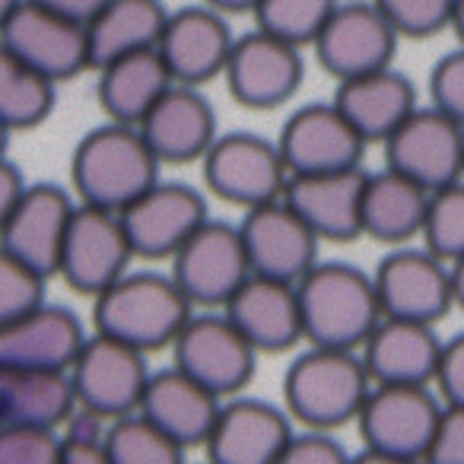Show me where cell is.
Instances as JSON below:
<instances>
[{"label": "cell", "instance_id": "cell-43", "mask_svg": "<svg viewBox=\"0 0 464 464\" xmlns=\"http://www.w3.org/2000/svg\"><path fill=\"white\" fill-rule=\"evenodd\" d=\"M449 407H464V331L445 341L442 360H439L436 385H432Z\"/></svg>", "mask_w": 464, "mask_h": 464}, {"label": "cell", "instance_id": "cell-51", "mask_svg": "<svg viewBox=\"0 0 464 464\" xmlns=\"http://www.w3.org/2000/svg\"><path fill=\"white\" fill-rule=\"evenodd\" d=\"M23 0H0V26H4V23H7V16L14 14L16 7H20Z\"/></svg>", "mask_w": 464, "mask_h": 464}, {"label": "cell", "instance_id": "cell-38", "mask_svg": "<svg viewBox=\"0 0 464 464\" xmlns=\"http://www.w3.org/2000/svg\"><path fill=\"white\" fill-rule=\"evenodd\" d=\"M401 39H430L451 29L455 0H375Z\"/></svg>", "mask_w": 464, "mask_h": 464}, {"label": "cell", "instance_id": "cell-29", "mask_svg": "<svg viewBox=\"0 0 464 464\" xmlns=\"http://www.w3.org/2000/svg\"><path fill=\"white\" fill-rule=\"evenodd\" d=\"M430 194L423 185L385 166L382 172H366L362 185V236H372L385 246H404L420 236L430 210Z\"/></svg>", "mask_w": 464, "mask_h": 464}, {"label": "cell", "instance_id": "cell-9", "mask_svg": "<svg viewBox=\"0 0 464 464\" xmlns=\"http://www.w3.org/2000/svg\"><path fill=\"white\" fill-rule=\"evenodd\" d=\"M223 77L239 105L255 111L277 109L303 86V48L255 26L236 39Z\"/></svg>", "mask_w": 464, "mask_h": 464}, {"label": "cell", "instance_id": "cell-24", "mask_svg": "<svg viewBox=\"0 0 464 464\" xmlns=\"http://www.w3.org/2000/svg\"><path fill=\"white\" fill-rule=\"evenodd\" d=\"M362 169L290 175L284 200L322 242H353L362 236Z\"/></svg>", "mask_w": 464, "mask_h": 464}, {"label": "cell", "instance_id": "cell-16", "mask_svg": "<svg viewBox=\"0 0 464 464\" xmlns=\"http://www.w3.org/2000/svg\"><path fill=\"white\" fill-rule=\"evenodd\" d=\"M280 153L290 175H318L360 169L366 137L350 124L337 102H309L286 118L280 130Z\"/></svg>", "mask_w": 464, "mask_h": 464}, {"label": "cell", "instance_id": "cell-42", "mask_svg": "<svg viewBox=\"0 0 464 464\" xmlns=\"http://www.w3.org/2000/svg\"><path fill=\"white\" fill-rule=\"evenodd\" d=\"M426 464H464V407L445 404Z\"/></svg>", "mask_w": 464, "mask_h": 464}, {"label": "cell", "instance_id": "cell-52", "mask_svg": "<svg viewBox=\"0 0 464 464\" xmlns=\"http://www.w3.org/2000/svg\"><path fill=\"white\" fill-rule=\"evenodd\" d=\"M7 140H10V128L0 121V156H4V150H7Z\"/></svg>", "mask_w": 464, "mask_h": 464}, {"label": "cell", "instance_id": "cell-26", "mask_svg": "<svg viewBox=\"0 0 464 464\" xmlns=\"http://www.w3.org/2000/svg\"><path fill=\"white\" fill-rule=\"evenodd\" d=\"M137 130L160 162L181 166V162L204 160L217 140V115L213 105L200 96L198 86L175 83L153 109L147 111Z\"/></svg>", "mask_w": 464, "mask_h": 464}, {"label": "cell", "instance_id": "cell-47", "mask_svg": "<svg viewBox=\"0 0 464 464\" xmlns=\"http://www.w3.org/2000/svg\"><path fill=\"white\" fill-rule=\"evenodd\" d=\"M353 464H426L420 458H404V455H388V451L362 449L360 455H353Z\"/></svg>", "mask_w": 464, "mask_h": 464}, {"label": "cell", "instance_id": "cell-10", "mask_svg": "<svg viewBox=\"0 0 464 464\" xmlns=\"http://www.w3.org/2000/svg\"><path fill=\"white\" fill-rule=\"evenodd\" d=\"M130 258H134V248H130L118 213L92 204L73 210L58 265V274L67 280L71 290L83 293V296H99L115 280L124 277Z\"/></svg>", "mask_w": 464, "mask_h": 464}, {"label": "cell", "instance_id": "cell-37", "mask_svg": "<svg viewBox=\"0 0 464 464\" xmlns=\"http://www.w3.org/2000/svg\"><path fill=\"white\" fill-rule=\"evenodd\" d=\"M45 305V277L0 248V324Z\"/></svg>", "mask_w": 464, "mask_h": 464}, {"label": "cell", "instance_id": "cell-32", "mask_svg": "<svg viewBox=\"0 0 464 464\" xmlns=\"http://www.w3.org/2000/svg\"><path fill=\"white\" fill-rule=\"evenodd\" d=\"M77 404L73 385L64 372L0 366V430L4 426H45L54 430L71 420Z\"/></svg>", "mask_w": 464, "mask_h": 464}, {"label": "cell", "instance_id": "cell-19", "mask_svg": "<svg viewBox=\"0 0 464 464\" xmlns=\"http://www.w3.org/2000/svg\"><path fill=\"white\" fill-rule=\"evenodd\" d=\"M232 45L236 35L226 23V14L213 10L210 4H198L169 14L156 52L162 54L175 83L200 86L213 77H223Z\"/></svg>", "mask_w": 464, "mask_h": 464}, {"label": "cell", "instance_id": "cell-4", "mask_svg": "<svg viewBox=\"0 0 464 464\" xmlns=\"http://www.w3.org/2000/svg\"><path fill=\"white\" fill-rule=\"evenodd\" d=\"M96 334L115 337L137 350H160L175 343L191 322V299L181 293L175 277L162 274H124L102 290L92 305Z\"/></svg>", "mask_w": 464, "mask_h": 464}, {"label": "cell", "instance_id": "cell-7", "mask_svg": "<svg viewBox=\"0 0 464 464\" xmlns=\"http://www.w3.org/2000/svg\"><path fill=\"white\" fill-rule=\"evenodd\" d=\"M147 382L150 372L143 350L105 334L86 337L83 350L71 366L77 404L96 417H128L140 411Z\"/></svg>", "mask_w": 464, "mask_h": 464}, {"label": "cell", "instance_id": "cell-3", "mask_svg": "<svg viewBox=\"0 0 464 464\" xmlns=\"http://www.w3.org/2000/svg\"><path fill=\"white\" fill-rule=\"evenodd\" d=\"M160 166L162 162L134 124L111 121L77 143L71 175L83 204L121 213L160 181Z\"/></svg>", "mask_w": 464, "mask_h": 464}, {"label": "cell", "instance_id": "cell-39", "mask_svg": "<svg viewBox=\"0 0 464 464\" xmlns=\"http://www.w3.org/2000/svg\"><path fill=\"white\" fill-rule=\"evenodd\" d=\"M64 439L45 426H4L0 430V464H61Z\"/></svg>", "mask_w": 464, "mask_h": 464}, {"label": "cell", "instance_id": "cell-1", "mask_svg": "<svg viewBox=\"0 0 464 464\" xmlns=\"http://www.w3.org/2000/svg\"><path fill=\"white\" fill-rule=\"evenodd\" d=\"M296 290L305 341L315 347L362 350L385 318L375 277L347 261H318Z\"/></svg>", "mask_w": 464, "mask_h": 464}, {"label": "cell", "instance_id": "cell-34", "mask_svg": "<svg viewBox=\"0 0 464 464\" xmlns=\"http://www.w3.org/2000/svg\"><path fill=\"white\" fill-rule=\"evenodd\" d=\"M111 464H185V445L150 423L143 413L118 417L102 436Z\"/></svg>", "mask_w": 464, "mask_h": 464}, {"label": "cell", "instance_id": "cell-14", "mask_svg": "<svg viewBox=\"0 0 464 464\" xmlns=\"http://www.w3.org/2000/svg\"><path fill=\"white\" fill-rule=\"evenodd\" d=\"M398 42L401 35L375 7V0H341L312 48L318 64L341 83L360 73L392 67Z\"/></svg>", "mask_w": 464, "mask_h": 464}, {"label": "cell", "instance_id": "cell-33", "mask_svg": "<svg viewBox=\"0 0 464 464\" xmlns=\"http://www.w3.org/2000/svg\"><path fill=\"white\" fill-rule=\"evenodd\" d=\"M54 105V83L0 45V121L10 130L35 128Z\"/></svg>", "mask_w": 464, "mask_h": 464}, {"label": "cell", "instance_id": "cell-40", "mask_svg": "<svg viewBox=\"0 0 464 464\" xmlns=\"http://www.w3.org/2000/svg\"><path fill=\"white\" fill-rule=\"evenodd\" d=\"M430 96L436 109L464 124V45L436 61L430 73Z\"/></svg>", "mask_w": 464, "mask_h": 464}, {"label": "cell", "instance_id": "cell-18", "mask_svg": "<svg viewBox=\"0 0 464 464\" xmlns=\"http://www.w3.org/2000/svg\"><path fill=\"white\" fill-rule=\"evenodd\" d=\"M130 248L140 258H172L194 232L207 223V204L194 188L156 181L150 191L130 200L121 213Z\"/></svg>", "mask_w": 464, "mask_h": 464}, {"label": "cell", "instance_id": "cell-27", "mask_svg": "<svg viewBox=\"0 0 464 464\" xmlns=\"http://www.w3.org/2000/svg\"><path fill=\"white\" fill-rule=\"evenodd\" d=\"M334 102L366 143H385L420 109L413 83L394 67L341 80Z\"/></svg>", "mask_w": 464, "mask_h": 464}, {"label": "cell", "instance_id": "cell-11", "mask_svg": "<svg viewBox=\"0 0 464 464\" xmlns=\"http://www.w3.org/2000/svg\"><path fill=\"white\" fill-rule=\"evenodd\" d=\"M172 277L191 305H226L252 277L239 226L207 219L172 255Z\"/></svg>", "mask_w": 464, "mask_h": 464}, {"label": "cell", "instance_id": "cell-45", "mask_svg": "<svg viewBox=\"0 0 464 464\" xmlns=\"http://www.w3.org/2000/svg\"><path fill=\"white\" fill-rule=\"evenodd\" d=\"M23 194H26V185H23L20 169L0 156V226L7 223V217L14 213V207L20 204Z\"/></svg>", "mask_w": 464, "mask_h": 464}, {"label": "cell", "instance_id": "cell-35", "mask_svg": "<svg viewBox=\"0 0 464 464\" xmlns=\"http://www.w3.org/2000/svg\"><path fill=\"white\" fill-rule=\"evenodd\" d=\"M337 4L341 0H261L252 16L258 29L305 48L315 45Z\"/></svg>", "mask_w": 464, "mask_h": 464}, {"label": "cell", "instance_id": "cell-17", "mask_svg": "<svg viewBox=\"0 0 464 464\" xmlns=\"http://www.w3.org/2000/svg\"><path fill=\"white\" fill-rule=\"evenodd\" d=\"M252 274L299 284L318 265V239L303 217L284 198L246 210L239 223Z\"/></svg>", "mask_w": 464, "mask_h": 464}, {"label": "cell", "instance_id": "cell-50", "mask_svg": "<svg viewBox=\"0 0 464 464\" xmlns=\"http://www.w3.org/2000/svg\"><path fill=\"white\" fill-rule=\"evenodd\" d=\"M451 33L458 35V45H464V0H455V14H451Z\"/></svg>", "mask_w": 464, "mask_h": 464}, {"label": "cell", "instance_id": "cell-22", "mask_svg": "<svg viewBox=\"0 0 464 464\" xmlns=\"http://www.w3.org/2000/svg\"><path fill=\"white\" fill-rule=\"evenodd\" d=\"M223 315L248 337L258 353H280L305 341L299 290L286 280L252 274L223 305Z\"/></svg>", "mask_w": 464, "mask_h": 464}, {"label": "cell", "instance_id": "cell-21", "mask_svg": "<svg viewBox=\"0 0 464 464\" xmlns=\"http://www.w3.org/2000/svg\"><path fill=\"white\" fill-rule=\"evenodd\" d=\"M73 210L77 207L58 185L26 188L7 223L0 226V248H7L42 277L58 274L61 248H64Z\"/></svg>", "mask_w": 464, "mask_h": 464}, {"label": "cell", "instance_id": "cell-8", "mask_svg": "<svg viewBox=\"0 0 464 464\" xmlns=\"http://www.w3.org/2000/svg\"><path fill=\"white\" fill-rule=\"evenodd\" d=\"M0 45L10 48L16 58L26 61L33 71H39L52 83L92 71L90 35H86L83 23L67 20L33 0H23L0 26Z\"/></svg>", "mask_w": 464, "mask_h": 464}, {"label": "cell", "instance_id": "cell-41", "mask_svg": "<svg viewBox=\"0 0 464 464\" xmlns=\"http://www.w3.org/2000/svg\"><path fill=\"white\" fill-rule=\"evenodd\" d=\"M277 464H353V455L328 430L293 432Z\"/></svg>", "mask_w": 464, "mask_h": 464}, {"label": "cell", "instance_id": "cell-46", "mask_svg": "<svg viewBox=\"0 0 464 464\" xmlns=\"http://www.w3.org/2000/svg\"><path fill=\"white\" fill-rule=\"evenodd\" d=\"M33 4H39V7H45V10H54V14L67 16V20H77V23H83V26H90V20L102 10L105 0H33Z\"/></svg>", "mask_w": 464, "mask_h": 464}, {"label": "cell", "instance_id": "cell-25", "mask_svg": "<svg viewBox=\"0 0 464 464\" xmlns=\"http://www.w3.org/2000/svg\"><path fill=\"white\" fill-rule=\"evenodd\" d=\"M442 347L436 324L385 315L362 343V362L375 385H436Z\"/></svg>", "mask_w": 464, "mask_h": 464}, {"label": "cell", "instance_id": "cell-6", "mask_svg": "<svg viewBox=\"0 0 464 464\" xmlns=\"http://www.w3.org/2000/svg\"><path fill=\"white\" fill-rule=\"evenodd\" d=\"M442 411L445 404L432 385H372L356 417L362 449L426 461Z\"/></svg>", "mask_w": 464, "mask_h": 464}, {"label": "cell", "instance_id": "cell-44", "mask_svg": "<svg viewBox=\"0 0 464 464\" xmlns=\"http://www.w3.org/2000/svg\"><path fill=\"white\" fill-rule=\"evenodd\" d=\"M61 464H111V458L105 451L102 439L67 436L64 451H61Z\"/></svg>", "mask_w": 464, "mask_h": 464}, {"label": "cell", "instance_id": "cell-48", "mask_svg": "<svg viewBox=\"0 0 464 464\" xmlns=\"http://www.w3.org/2000/svg\"><path fill=\"white\" fill-rule=\"evenodd\" d=\"M204 4H210L213 10L229 16V14H255L261 0H204Z\"/></svg>", "mask_w": 464, "mask_h": 464}, {"label": "cell", "instance_id": "cell-23", "mask_svg": "<svg viewBox=\"0 0 464 464\" xmlns=\"http://www.w3.org/2000/svg\"><path fill=\"white\" fill-rule=\"evenodd\" d=\"M86 334L73 312L39 305L14 322L0 324V366L64 372L83 350Z\"/></svg>", "mask_w": 464, "mask_h": 464}, {"label": "cell", "instance_id": "cell-13", "mask_svg": "<svg viewBox=\"0 0 464 464\" xmlns=\"http://www.w3.org/2000/svg\"><path fill=\"white\" fill-rule=\"evenodd\" d=\"M175 366L226 398L252 382L258 350L226 315H191L172 343Z\"/></svg>", "mask_w": 464, "mask_h": 464}, {"label": "cell", "instance_id": "cell-15", "mask_svg": "<svg viewBox=\"0 0 464 464\" xmlns=\"http://www.w3.org/2000/svg\"><path fill=\"white\" fill-rule=\"evenodd\" d=\"M382 315L407 322L436 324L449 309H455L451 265L430 248H394L375 267Z\"/></svg>", "mask_w": 464, "mask_h": 464}, {"label": "cell", "instance_id": "cell-5", "mask_svg": "<svg viewBox=\"0 0 464 464\" xmlns=\"http://www.w3.org/2000/svg\"><path fill=\"white\" fill-rule=\"evenodd\" d=\"M204 179L217 198L252 210L284 198L290 169L277 140H267L252 130H232L217 137L207 150Z\"/></svg>", "mask_w": 464, "mask_h": 464}, {"label": "cell", "instance_id": "cell-31", "mask_svg": "<svg viewBox=\"0 0 464 464\" xmlns=\"http://www.w3.org/2000/svg\"><path fill=\"white\" fill-rule=\"evenodd\" d=\"M166 23L169 10L162 0H105L102 10L86 26L92 71L124 54L156 48Z\"/></svg>", "mask_w": 464, "mask_h": 464}, {"label": "cell", "instance_id": "cell-2", "mask_svg": "<svg viewBox=\"0 0 464 464\" xmlns=\"http://www.w3.org/2000/svg\"><path fill=\"white\" fill-rule=\"evenodd\" d=\"M372 385L362 353L309 343V350L286 369V413L305 423V430L331 432L360 417Z\"/></svg>", "mask_w": 464, "mask_h": 464}, {"label": "cell", "instance_id": "cell-36", "mask_svg": "<svg viewBox=\"0 0 464 464\" xmlns=\"http://www.w3.org/2000/svg\"><path fill=\"white\" fill-rule=\"evenodd\" d=\"M423 246L451 265L464 255V179L430 194L423 223Z\"/></svg>", "mask_w": 464, "mask_h": 464}, {"label": "cell", "instance_id": "cell-12", "mask_svg": "<svg viewBox=\"0 0 464 464\" xmlns=\"http://www.w3.org/2000/svg\"><path fill=\"white\" fill-rule=\"evenodd\" d=\"M385 166L423 185L426 191L464 179V124L436 105L417 109L385 143Z\"/></svg>", "mask_w": 464, "mask_h": 464}, {"label": "cell", "instance_id": "cell-30", "mask_svg": "<svg viewBox=\"0 0 464 464\" xmlns=\"http://www.w3.org/2000/svg\"><path fill=\"white\" fill-rule=\"evenodd\" d=\"M99 105L118 124H140L147 111L175 86L166 61L156 48L124 54L111 64L99 67Z\"/></svg>", "mask_w": 464, "mask_h": 464}, {"label": "cell", "instance_id": "cell-20", "mask_svg": "<svg viewBox=\"0 0 464 464\" xmlns=\"http://www.w3.org/2000/svg\"><path fill=\"white\" fill-rule=\"evenodd\" d=\"M290 439V417L280 407L258 398H236L219 407L204 445L210 464H277Z\"/></svg>", "mask_w": 464, "mask_h": 464}, {"label": "cell", "instance_id": "cell-28", "mask_svg": "<svg viewBox=\"0 0 464 464\" xmlns=\"http://www.w3.org/2000/svg\"><path fill=\"white\" fill-rule=\"evenodd\" d=\"M219 394L194 382L179 366L166 369V372L150 375L147 392L140 398V413L156 423L162 432L188 445H204L210 436L213 423L219 417Z\"/></svg>", "mask_w": 464, "mask_h": 464}, {"label": "cell", "instance_id": "cell-49", "mask_svg": "<svg viewBox=\"0 0 464 464\" xmlns=\"http://www.w3.org/2000/svg\"><path fill=\"white\" fill-rule=\"evenodd\" d=\"M451 290H455V309L464 312V255L451 261Z\"/></svg>", "mask_w": 464, "mask_h": 464}]
</instances>
